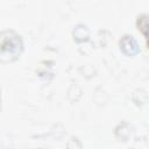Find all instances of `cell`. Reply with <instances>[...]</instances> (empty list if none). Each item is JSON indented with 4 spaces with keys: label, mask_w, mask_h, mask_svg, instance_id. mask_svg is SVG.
<instances>
[{
    "label": "cell",
    "mask_w": 149,
    "mask_h": 149,
    "mask_svg": "<svg viewBox=\"0 0 149 149\" xmlns=\"http://www.w3.org/2000/svg\"><path fill=\"white\" fill-rule=\"evenodd\" d=\"M22 36L13 29L0 30V62L13 63L21 56L23 51Z\"/></svg>",
    "instance_id": "obj_1"
},
{
    "label": "cell",
    "mask_w": 149,
    "mask_h": 149,
    "mask_svg": "<svg viewBox=\"0 0 149 149\" xmlns=\"http://www.w3.org/2000/svg\"><path fill=\"white\" fill-rule=\"evenodd\" d=\"M119 48L126 56H135L140 52V45L137 40L132 34H123L119 40Z\"/></svg>",
    "instance_id": "obj_2"
},
{
    "label": "cell",
    "mask_w": 149,
    "mask_h": 149,
    "mask_svg": "<svg viewBox=\"0 0 149 149\" xmlns=\"http://www.w3.org/2000/svg\"><path fill=\"white\" fill-rule=\"evenodd\" d=\"M55 63L52 61H42L36 66V74L43 80H51L55 77Z\"/></svg>",
    "instance_id": "obj_3"
},
{
    "label": "cell",
    "mask_w": 149,
    "mask_h": 149,
    "mask_svg": "<svg viewBox=\"0 0 149 149\" xmlns=\"http://www.w3.org/2000/svg\"><path fill=\"white\" fill-rule=\"evenodd\" d=\"M134 128L133 126L127 122V121H121L120 123H118L114 128V136L119 140V141H129L132 135H133Z\"/></svg>",
    "instance_id": "obj_4"
},
{
    "label": "cell",
    "mask_w": 149,
    "mask_h": 149,
    "mask_svg": "<svg viewBox=\"0 0 149 149\" xmlns=\"http://www.w3.org/2000/svg\"><path fill=\"white\" fill-rule=\"evenodd\" d=\"M90 28L85 23H77L72 29V38L77 43H84L90 40Z\"/></svg>",
    "instance_id": "obj_5"
},
{
    "label": "cell",
    "mask_w": 149,
    "mask_h": 149,
    "mask_svg": "<svg viewBox=\"0 0 149 149\" xmlns=\"http://www.w3.org/2000/svg\"><path fill=\"white\" fill-rule=\"evenodd\" d=\"M136 27L140 33H142L146 43H147V30H148V15L147 14H140L136 17Z\"/></svg>",
    "instance_id": "obj_6"
},
{
    "label": "cell",
    "mask_w": 149,
    "mask_h": 149,
    "mask_svg": "<svg viewBox=\"0 0 149 149\" xmlns=\"http://www.w3.org/2000/svg\"><path fill=\"white\" fill-rule=\"evenodd\" d=\"M66 149H83V143L78 136L72 135L66 142Z\"/></svg>",
    "instance_id": "obj_7"
},
{
    "label": "cell",
    "mask_w": 149,
    "mask_h": 149,
    "mask_svg": "<svg viewBox=\"0 0 149 149\" xmlns=\"http://www.w3.org/2000/svg\"><path fill=\"white\" fill-rule=\"evenodd\" d=\"M0 109H1V90H0Z\"/></svg>",
    "instance_id": "obj_8"
}]
</instances>
